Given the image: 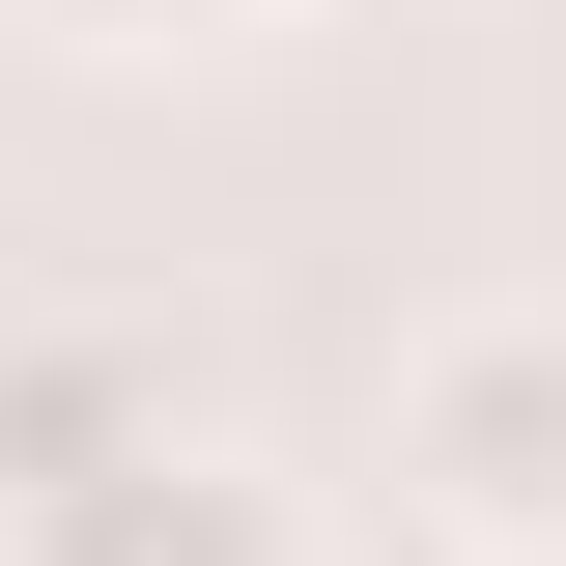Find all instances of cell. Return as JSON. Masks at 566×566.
<instances>
[{
    "label": "cell",
    "instance_id": "cell-1",
    "mask_svg": "<svg viewBox=\"0 0 566 566\" xmlns=\"http://www.w3.org/2000/svg\"><path fill=\"white\" fill-rule=\"evenodd\" d=\"M397 510L424 566H566V312H453L397 368Z\"/></svg>",
    "mask_w": 566,
    "mask_h": 566
},
{
    "label": "cell",
    "instance_id": "cell-2",
    "mask_svg": "<svg viewBox=\"0 0 566 566\" xmlns=\"http://www.w3.org/2000/svg\"><path fill=\"white\" fill-rule=\"evenodd\" d=\"M0 566H312V510H283L227 424H170V453H114V482L0 510Z\"/></svg>",
    "mask_w": 566,
    "mask_h": 566
},
{
    "label": "cell",
    "instance_id": "cell-3",
    "mask_svg": "<svg viewBox=\"0 0 566 566\" xmlns=\"http://www.w3.org/2000/svg\"><path fill=\"white\" fill-rule=\"evenodd\" d=\"M170 340H114V312H29L0 340V510H57V482H114V453H170Z\"/></svg>",
    "mask_w": 566,
    "mask_h": 566
},
{
    "label": "cell",
    "instance_id": "cell-4",
    "mask_svg": "<svg viewBox=\"0 0 566 566\" xmlns=\"http://www.w3.org/2000/svg\"><path fill=\"white\" fill-rule=\"evenodd\" d=\"M29 29H85V57H227V29H283V0H29Z\"/></svg>",
    "mask_w": 566,
    "mask_h": 566
}]
</instances>
